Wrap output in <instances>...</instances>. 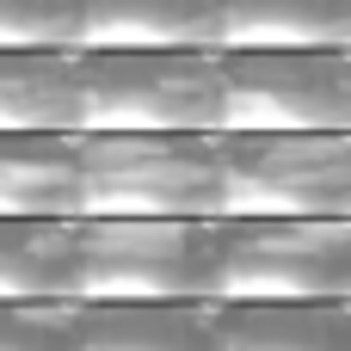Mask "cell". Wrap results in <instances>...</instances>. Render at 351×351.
<instances>
[{
    "mask_svg": "<svg viewBox=\"0 0 351 351\" xmlns=\"http://www.w3.org/2000/svg\"><path fill=\"white\" fill-rule=\"evenodd\" d=\"M0 222H80V136H0Z\"/></svg>",
    "mask_w": 351,
    "mask_h": 351,
    "instance_id": "obj_8",
    "label": "cell"
},
{
    "mask_svg": "<svg viewBox=\"0 0 351 351\" xmlns=\"http://www.w3.org/2000/svg\"><path fill=\"white\" fill-rule=\"evenodd\" d=\"M0 49H80V0H0Z\"/></svg>",
    "mask_w": 351,
    "mask_h": 351,
    "instance_id": "obj_14",
    "label": "cell"
},
{
    "mask_svg": "<svg viewBox=\"0 0 351 351\" xmlns=\"http://www.w3.org/2000/svg\"><path fill=\"white\" fill-rule=\"evenodd\" d=\"M80 222H216L210 136H80Z\"/></svg>",
    "mask_w": 351,
    "mask_h": 351,
    "instance_id": "obj_3",
    "label": "cell"
},
{
    "mask_svg": "<svg viewBox=\"0 0 351 351\" xmlns=\"http://www.w3.org/2000/svg\"><path fill=\"white\" fill-rule=\"evenodd\" d=\"M204 302H351V222H210Z\"/></svg>",
    "mask_w": 351,
    "mask_h": 351,
    "instance_id": "obj_4",
    "label": "cell"
},
{
    "mask_svg": "<svg viewBox=\"0 0 351 351\" xmlns=\"http://www.w3.org/2000/svg\"><path fill=\"white\" fill-rule=\"evenodd\" d=\"M210 222H80L74 302H204Z\"/></svg>",
    "mask_w": 351,
    "mask_h": 351,
    "instance_id": "obj_6",
    "label": "cell"
},
{
    "mask_svg": "<svg viewBox=\"0 0 351 351\" xmlns=\"http://www.w3.org/2000/svg\"><path fill=\"white\" fill-rule=\"evenodd\" d=\"M80 222H0V302H74Z\"/></svg>",
    "mask_w": 351,
    "mask_h": 351,
    "instance_id": "obj_13",
    "label": "cell"
},
{
    "mask_svg": "<svg viewBox=\"0 0 351 351\" xmlns=\"http://www.w3.org/2000/svg\"><path fill=\"white\" fill-rule=\"evenodd\" d=\"M74 351H216L210 302H74Z\"/></svg>",
    "mask_w": 351,
    "mask_h": 351,
    "instance_id": "obj_11",
    "label": "cell"
},
{
    "mask_svg": "<svg viewBox=\"0 0 351 351\" xmlns=\"http://www.w3.org/2000/svg\"><path fill=\"white\" fill-rule=\"evenodd\" d=\"M0 351H74V302H0Z\"/></svg>",
    "mask_w": 351,
    "mask_h": 351,
    "instance_id": "obj_15",
    "label": "cell"
},
{
    "mask_svg": "<svg viewBox=\"0 0 351 351\" xmlns=\"http://www.w3.org/2000/svg\"><path fill=\"white\" fill-rule=\"evenodd\" d=\"M74 56L0 49V136H74Z\"/></svg>",
    "mask_w": 351,
    "mask_h": 351,
    "instance_id": "obj_12",
    "label": "cell"
},
{
    "mask_svg": "<svg viewBox=\"0 0 351 351\" xmlns=\"http://www.w3.org/2000/svg\"><path fill=\"white\" fill-rule=\"evenodd\" d=\"M216 12H222L216 56L234 49L351 56V0H216Z\"/></svg>",
    "mask_w": 351,
    "mask_h": 351,
    "instance_id": "obj_10",
    "label": "cell"
},
{
    "mask_svg": "<svg viewBox=\"0 0 351 351\" xmlns=\"http://www.w3.org/2000/svg\"><path fill=\"white\" fill-rule=\"evenodd\" d=\"M222 222H351V136H210Z\"/></svg>",
    "mask_w": 351,
    "mask_h": 351,
    "instance_id": "obj_2",
    "label": "cell"
},
{
    "mask_svg": "<svg viewBox=\"0 0 351 351\" xmlns=\"http://www.w3.org/2000/svg\"><path fill=\"white\" fill-rule=\"evenodd\" d=\"M216 37H222L216 0H80V49L216 56Z\"/></svg>",
    "mask_w": 351,
    "mask_h": 351,
    "instance_id": "obj_7",
    "label": "cell"
},
{
    "mask_svg": "<svg viewBox=\"0 0 351 351\" xmlns=\"http://www.w3.org/2000/svg\"><path fill=\"white\" fill-rule=\"evenodd\" d=\"M74 136H216L222 56L179 49H80Z\"/></svg>",
    "mask_w": 351,
    "mask_h": 351,
    "instance_id": "obj_1",
    "label": "cell"
},
{
    "mask_svg": "<svg viewBox=\"0 0 351 351\" xmlns=\"http://www.w3.org/2000/svg\"><path fill=\"white\" fill-rule=\"evenodd\" d=\"M216 136H351V56L321 49L222 56Z\"/></svg>",
    "mask_w": 351,
    "mask_h": 351,
    "instance_id": "obj_5",
    "label": "cell"
},
{
    "mask_svg": "<svg viewBox=\"0 0 351 351\" xmlns=\"http://www.w3.org/2000/svg\"><path fill=\"white\" fill-rule=\"evenodd\" d=\"M216 351H351V302H210Z\"/></svg>",
    "mask_w": 351,
    "mask_h": 351,
    "instance_id": "obj_9",
    "label": "cell"
}]
</instances>
